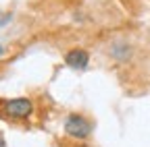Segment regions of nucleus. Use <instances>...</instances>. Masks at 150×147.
Listing matches in <instances>:
<instances>
[{
  "label": "nucleus",
  "mask_w": 150,
  "mask_h": 147,
  "mask_svg": "<svg viewBox=\"0 0 150 147\" xmlns=\"http://www.w3.org/2000/svg\"><path fill=\"white\" fill-rule=\"evenodd\" d=\"M63 126H65V133L75 141H83L92 135V122L81 114H69Z\"/></svg>",
  "instance_id": "1"
},
{
  "label": "nucleus",
  "mask_w": 150,
  "mask_h": 147,
  "mask_svg": "<svg viewBox=\"0 0 150 147\" xmlns=\"http://www.w3.org/2000/svg\"><path fill=\"white\" fill-rule=\"evenodd\" d=\"M4 114L11 118H27L33 114V102L29 98H15L2 104Z\"/></svg>",
  "instance_id": "2"
},
{
  "label": "nucleus",
  "mask_w": 150,
  "mask_h": 147,
  "mask_svg": "<svg viewBox=\"0 0 150 147\" xmlns=\"http://www.w3.org/2000/svg\"><path fill=\"white\" fill-rule=\"evenodd\" d=\"M65 64L73 70H83L90 64V54L81 48H73L65 54Z\"/></svg>",
  "instance_id": "3"
},
{
  "label": "nucleus",
  "mask_w": 150,
  "mask_h": 147,
  "mask_svg": "<svg viewBox=\"0 0 150 147\" xmlns=\"http://www.w3.org/2000/svg\"><path fill=\"white\" fill-rule=\"evenodd\" d=\"M112 56H115L117 60H121V62H125V60L129 58V48H127V44L115 46V48H112Z\"/></svg>",
  "instance_id": "4"
},
{
  "label": "nucleus",
  "mask_w": 150,
  "mask_h": 147,
  "mask_svg": "<svg viewBox=\"0 0 150 147\" xmlns=\"http://www.w3.org/2000/svg\"><path fill=\"white\" fill-rule=\"evenodd\" d=\"M13 19V13H0V27H4Z\"/></svg>",
  "instance_id": "5"
},
{
  "label": "nucleus",
  "mask_w": 150,
  "mask_h": 147,
  "mask_svg": "<svg viewBox=\"0 0 150 147\" xmlns=\"http://www.w3.org/2000/svg\"><path fill=\"white\" fill-rule=\"evenodd\" d=\"M0 147H6V143H4V139L0 137Z\"/></svg>",
  "instance_id": "6"
},
{
  "label": "nucleus",
  "mask_w": 150,
  "mask_h": 147,
  "mask_svg": "<svg viewBox=\"0 0 150 147\" xmlns=\"http://www.w3.org/2000/svg\"><path fill=\"white\" fill-rule=\"evenodd\" d=\"M2 54H4V48H2V44H0V56H2Z\"/></svg>",
  "instance_id": "7"
}]
</instances>
